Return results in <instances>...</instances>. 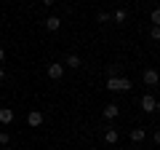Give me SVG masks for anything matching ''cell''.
Listing matches in <instances>:
<instances>
[{"mask_svg": "<svg viewBox=\"0 0 160 150\" xmlns=\"http://www.w3.org/2000/svg\"><path fill=\"white\" fill-rule=\"evenodd\" d=\"M147 129H131V142H144Z\"/></svg>", "mask_w": 160, "mask_h": 150, "instance_id": "9c48e42d", "label": "cell"}, {"mask_svg": "<svg viewBox=\"0 0 160 150\" xmlns=\"http://www.w3.org/2000/svg\"><path fill=\"white\" fill-rule=\"evenodd\" d=\"M112 19H115V24H123V22H126V19H128V13L123 11V8H118V11L112 13Z\"/></svg>", "mask_w": 160, "mask_h": 150, "instance_id": "8fae6325", "label": "cell"}, {"mask_svg": "<svg viewBox=\"0 0 160 150\" xmlns=\"http://www.w3.org/2000/svg\"><path fill=\"white\" fill-rule=\"evenodd\" d=\"M118 113H120V107L118 104H107V107H104V118H109V121H112V118H118Z\"/></svg>", "mask_w": 160, "mask_h": 150, "instance_id": "ba28073f", "label": "cell"}, {"mask_svg": "<svg viewBox=\"0 0 160 150\" xmlns=\"http://www.w3.org/2000/svg\"><path fill=\"white\" fill-rule=\"evenodd\" d=\"M142 78H144V83H147V86H158V81H160V72L149 67V70H144V75H142Z\"/></svg>", "mask_w": 160, "mask_h": 150, "instance_id": "277c9868", "label": "cell"}, {"mask_svg": "<svg viewBox=\"0 0 160 150\" xmlns=\"http://www.w3.org/2000/svg\"><path fill=\"white\" fill-rule=\"evenodd\" d=\"M152 139H155V145H158V147H160V129H158V131L152 134Z\"/></svg>", "mask_w": 160, "mask_h": 150, "instance_id": "e0dca14e", "label": "cell"}, {"mask_svg": "<svg viewBox=\"0 0 160 150\" xmlns=\"http://www.w3.org/2000/svg\"><path fill=\"white\" fill-rule=\"evenodd\" d=\"M155 107H158L155 97H152V94H144V97H142V110H144V113H155Z\"/></svg>", "mask_w": 160, "mask_h": 150, "instance_id": "5b68a950", "label": "cell"}, {"mask_svg": "<svg viewBox=\"0 0 160 150\" xmlns=\"http://www.w3.org/2000/svg\"><path fill=\"white\" fill-rule=\"evenodd\" d=\"M62 75H64V64H59V62L48 64V78H51V81H59Z\"/></svg>", "mask_w": 160, "mask_h": 150, "instance_id": "3957f363", "label": "cell"}, {"mask_svg": "<svg viewBox=\"0 0 160 150\" xmlns=\"http://www.w3.org/2000/svg\"><path fill=\"white\" fill-rule=\"evenodd\" d=\"M149 35H152V40H160V27H152V29H149Z\"/></svg>", "mask_w": 160, "mask_h": 150, "instance_id": "2e32d148", "label": "cell"}, {"mask_svg": "<svg viewBox=\"0 0 160 150\" xmlns=\"http://www.w3.org/2000/svg\"><path fill=\"white\" fill-rule=\"evenodd\" d=\"M67 64L69 67H80V56L78 54H67Z\"/></svg>", "mask_w": 160, "mask_h": 150, "instance_id": "4fadbf2b", "label": "cell"}, {"mask_svg": "<svg viewBox=\"0 0 160 150\" xmlns=\"http://www.w3.org/2000/svg\"><path fill=\"white\" fill-rule=\"evenodd\" d=\"M27 123H29L32 129L43 126V113H40V110H29V113H27Z\"/></svg>", "mask_w": 160, "mask_h": 150, "instance_id": "7a4b0ae2", "label": "cell"}, {"mask_svg": "<svg viewBox=\"0 0 160 150\" xmlns=\"http://www.w3.org/2000/svg\"><path fill=\"white\" fill-rule=\"evenodd\" d=\"M8 142H11V134H8V131H0V145H8Z\"/></svg>", "mask_w": 160, "mask_h": 150, "instance_id": "9a60e30c", "label": "cell"}, {"mask_svg": "<svg viewBox=\"0 0 160 150\" xmlns=\"http://www.w3.org/2000/svg\"><path fill=\"white\" fill-rule=\"evenodd\" d=\"M109 19H112V16H109L107 11H99V13H96V22H99V24H104V22H109Z\"/></svg>", "mask_w": 160, "mask_h": 150, "instance_id": "5bb4252c", "label": "cell"}, {"mask_svg": "<svg viewBox=\"0 0 160 150\" xmlns=\"http://www.w3.org/2000/svg\"><path fill=\"white\" fill-rule=\"evenodd\" d=\"M3 78H6V70H3V67H0V81H3Z\"/></svg>", "mask_w": 160, "mask_h": 150, "instance_id": "d6986e66", "label": "cell"}, {"mask_svg": "<svg viewBox=\"0 0 160 150\" xmlns=\"http://www.w3.org/2000/svg\"><path fill=\"white\" fill-rule=\"evenodd\" d=\"M149 22H152V27H160V8H152V13H149Z\"/></svg>", "mask_w": 160, "mask_h": 150, "instance_id": "7c38bea8", "label": "cell"}, {"mask_svg": "<svg viewBox=\"0 0 160 150\" xmlns=\"http://www.w3.org/2000/svg\"><path fill=\"white\" fill-rule=\"evenodd\" d=\"M3 59H6V48H0V62H3Z\"/></svg>", "mask_w": 160, "mask_h": 150, "instance_id": "ac0fdd59", "label": "cell"}, {"mask_svg": "<svg viewBox=\"0 0 160 150\" xmlns=\"http://www.w3.org/2000/svg\"><path fill=\"white\" fill-rule=\"evenodd\" d=\"M152 150H155V147H152Z\"/></svg>", "mask_w": 160, "mask_h": 150, "instance_id": "44dd1931", "label": "cell"}, {"mask_svg": "<svg viewBox=\"0 0 160 150\" xmlns=\"http://www.w3.org/2000/svg\"><path fill=\"white\" fill-rule=\"evenodd\" d=\"M0 123H3V126L13 123V110L11 107H0Z\"/></svg>", "mask_w": 160, "mask_h": 150, "instance_id": "8992f818", "label": "cell"}, {"mask_svg": "<svg viewBox=\"0 0 160 150\" xmlns=\"http://www.w3.org/2000/svg\"><path fill=\"white\" fill-rule=\"evenodd\" d=\"M104 139H107L109 145H115V142H118V139H120V134H118V129H112V126H109L107 131H104Z\"/></svg>", "mask_w": 160, "mask_h": 150, "instance_id": "30bf717a", "label": "cell"}, {"mask_svg": "<svg viewBox=\"0 0 160 150\" xmlns=\"http://www.w3.org/2000/svg\"><path fill=\"white\" fill-rule=\"evenodd\" d=\"M155 113H160V99H158V107H155Z\"/></svg>", "mask_w": 160, "mask_h": 150, "instance_id": "ffe728a7", "label": "cell"}, {"mask_svg": "<svg viewBox=\"0 0 160 150\" xmlns=\"http://www.w3.org/2000/svg\"><path fill=\"white\" fill-rule=\"evenodd\" d=\"M133 83L128 81V78H123V75H118V78H107V88L109 91H128Z\"/></svg>", "mask_w": 160, "mask_h": 150, "instance_id": "6da1fadb", "label": "cell"}, {"mask_svg": "<svg viewBox=\"0 0 160 150\" xmlns=\"http://www.w3.org/2000/svg\"><path fill=\"white\" fill-rule=\"evenodd\" d=\"M59 27H62V19H59V16H48L46 19V29H48V32H56Z\"/></svg>", "mask_w": 160, "mask_h": 150, "instance_id": "52a82bcc", "label": "cell"}]
</instances>
